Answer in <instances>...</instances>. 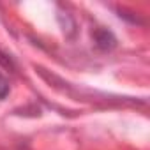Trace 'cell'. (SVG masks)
Masks as SVG:
<instances>
[{"label": "cell", "mask_w": 150, "mask_h": 150, "mask_svg": "<svg viewBox=\"0 0 150 150\" xmlns=\"http://www.w3.org/2000/svg\"><path fill=\"white\" fill-rule=\"evenodd\" d=\"M96 42L101 50H111L115 46V37L108 30H97L96 32Z\"/></svg>", "instance_id": "6da1fadb"}, {"label": "cell", "mask_w": 150, "mask_h": 150, "mask_svg": "<svg viewBox=\"0 0 150 150\" xmlns=\"http://www.w3.org/2000/svg\"><path fill=\"white\" fill-rule=\"evenodd\" d=\"M9 94V81L0 74V99H6Z\"/></svg>", "instance_id": "7a4b0ae2"}]
</instances>
